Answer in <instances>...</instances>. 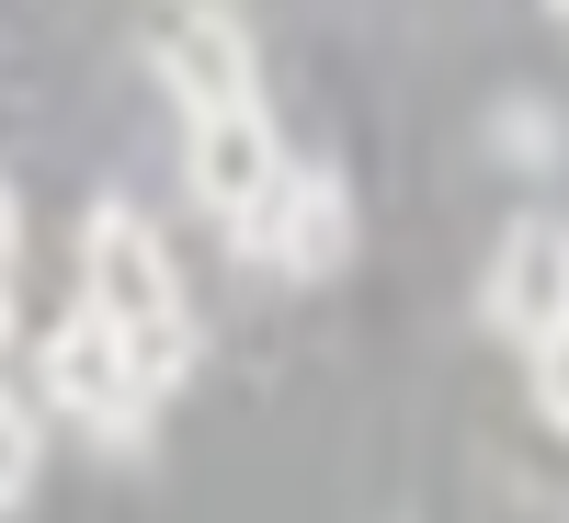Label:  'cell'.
Listing matches in <instances>:
<instances>
[{
	"label": "cell",
	"mask_w": 569,
	"mask_h": 523,
	"mask_svg": "<svg viewBox=\"0 0 569 523\" xmlns=\"http://www.w3.org/2000/svg\"><path fill=\"white\" fill-rule=\"evenodd\" d=\"M80 308L126 330L149 399L182 388V364H194V308H182V273H171L160 228L137 205H91V228H80Z\"/></svg>",
	"instance_id": "obj_1"
},
{
	"label": "cell",
	"mask_w": 569,
	"mask_h": 523,
	"mask_svg": "<svg viewBox=\"0 0 569 523\" xmlns=\"http://www.w3.org/2000/svg\"><path fill=\"white\" fill-rule=\"evenodd\" d=\"M46 399H58L69 421H91L103 444H137L149 433V375H137V353H126V330L114 319H91V308H69L58 330H46Z\"/></svg>",
	"instance_id": "obj_2"
},
{
	"label": "cell",
	"mask_w": 569,
	"mask_h": 523,
	"mask_svg": "<svg viewBox=\"0 0 569 523\" xmlns=\"http://www.w3.org/2000/svg\"><path fill=\"white\" fill-rule=\"evenodd\" d=\"M182 171H194L206 217L251 251V240H262V217H273V182H284V149H273L262 103H251V114H194V149H182Z\"/></svg>",
	"instance_id": "obj_3"
},
{
	"label": "cell",
	"mask_w": 569,
	"mask_h": 523,
	"mask_svg": "<svg viewBox=\"0 0 569 523\" xmlns=\"http://www.w3.org/2000/svg\"><path fill=\"white\" fill-rule=\"evenodd\" d=\"M479 319L501 342H558L569 330V228L558 217H512L501 251H490V284H479Z\"/></svg>",
	"instance_id": "obj_4"
},
{
	"label": "cell",
	"mask_w": 569,
	"mask_h": 523,
	"mask_svg": "<svg viewBox=\"0 0 569 523\" xmlns=\"http://www.w3.org/2000/svg\"><path fill=\"white\" fill-rule=\"evenodd\" d=\"M149 58H160V80L182 91V114H251V103H262V69H251L240 12H160Z\"/></svg>",
	"instance_id": "obj_5"
},
{
	"label": "cell",
	"mask_w": 569,
	"mask_h": 523,
	"mask_svg": "<svg viewBox=\"0 0 569 523\" xmlns=\"http://www.w3.org/2000/svg\"><path fill=\"white\" fill-rule=\"evenodd\" d=\"M251 251H273L284 273H342L353 262V194H342V171H330V160H284V182H273V217H262V240Z\"/></svg>",
	"instance_id": "obj_6"
},
{
	"label": "cell",
	"mask_w": 569,
	"mask_h": 523,
	"mask_svg": "<svg viewBox=\"0 0 569 523\" xmlns=\"http://www.w3.org/2000/svg\"><path fill=\"white\" fill-rule=\"evenodd\" d=\"M23 490H34V421L23 399H0V512H23Z\"/></svg>",
	"instance_id": "obj_7"
},
{
	"label": "cell",
	"mask_w": 569,
	"mask_h": 523,
	"mask_svg": "<svg viewBox=\"0 0 569 523\" xmlns=\"http://www.w3.org/2000/svg\"><path fill=\"white\" fill-rule=\"evenodd\" d=\"M536 421H547V433H569V330H558V342H536Z\"/></svg>",
	"instance_id": "obj_8"
},
{
	"label": "cell",
	"mask_w": 569,
	"mask_h": 523,
	"mask_svg": "<svg viewBox=\"0 0 569 523\" xmlns=\"http://www.w3.org/2000/svg\"><path fill=\"white\" fill-rule=\"evenodd\" d=\"M501 149H512V160H547V149H558V125H547L536 103H512V114H501Z\"/></svg>",
	"instance_id": "obj_9"
},
{
	"label": "cell",
	"mask_w": 569,
	"mask_h": 523,
	"mask_svg": "<svg viewBox=\"0 0 569 523\" xmlns=\"http://www.w3.org/2000/svg\"><path fill=\"white\" fill-rule=\"evenodd\" d=\"M12 262H23V205L0 194V284H12Z\"/></svg>",
	"instance_id": "obj_10"
},
{
	"label": "cell",
	"mask_w": 569,
	"mask_h": 523,
	"mask_svg": "<svg viewBox=\"0 0 569 523\" xmlns=\"http://www.w3.org/2000/svg\"><path fill=\"white\" fill-rule=\"evenodd\" d=\"M0 342H12V296H0Z\"/></svg>",
	"instance_id": "obj_11"
}]
</instances>
